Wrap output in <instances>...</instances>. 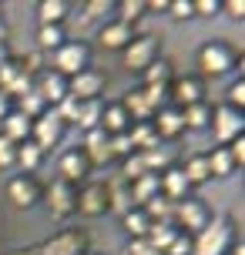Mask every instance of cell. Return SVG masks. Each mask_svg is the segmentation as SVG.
<instances>
[{"label": "cell", "mask_w": 245, "mask_h": 255, "mask_svg": "<svg viewBox=\"0 0 245 255\" xmlns=\"http://www.w3.org/2000/svg\"><path fill=\"white\" fill-rule=\"evenodd\" d=\"M91 67V44L88 40H64L57 51L51 54V71H57L61 77H71Z\"/></svg>", "instance_id": "6da1fadb"}, {"label": "cell", "mask_w": 245, "mask_h": 255, "mask_svg": "<svg viewBox=\"0 0 245 255\" xmlns=\"http://www.w3.org/2000/svg\"><path fill=\"white\" fill-rule=\"evenodd\" d=\"M229 245H232V225L225 218H212L205 229L195 235L192 255H229Z\"/></svg>", "instance_id": "7a4b0ae2"}, {"label": "cell", "mask_w": 245, "mask_h": 255, "mask_svg": "<svg viewBox=\"0 0 245 255\" xmlns=\"http://www.w3.org/2000/svg\"><path fill=\"white\" fill-rule=\"evenodd\" d=\"M208 222H212V212H208V205L202 202V198H192V195H188V198L175 202V208H171V225L178 232H185V235H188V232L198 235Z\"/></svg>", "instance_id": "3957f363"}, {"label": "cell", "mask_w": 245, "mask_h": 255, "mask_svg": "<svg viewBox=\"0 0 245 255\" xmlns=\"http://www.w3.org/2000/svg\"><path fill=\"white\" fill-rule=\"evenodd\" d=\"M161 54V37L155 34H141V37H131V44L124 47V67L144 74V67H151Z\"/></svg>", "instance_id": "277c9868"}, {"label": "cell", "mask_w": 245, "mask_h": 255, "mask_svg": "<svg viewBox=\"0 0 245 255\" xmlns=\"http://www.w3.org/2000/svg\"><path fill=\"white\" fill-rule=\"evenodd\" d=\"M208 125H212V131H215V141H219V144H232L235 138H242V134H245L242 111H235V108H229V104H215Z\"/></svg>", "instance_id": "5b68a950"}, {"label": "cell", "mask_w": 245, "mask_h": 255, "mask_svg": "<svg viewBox=\"0 0 245 255\" xmlns=\"http://www.w3.org/2000/svg\"><path fill=\"white\" fill-rule=\"evenodd\" d=\"M198 67H202V74L219 77L235 67V51L225 40H208V44L198 47Z\"/></svg>", "instance_id": "8992f818"}, {"label": "cell", "mask_w": 245, "mask_h": 255, "mask_svg": "<svg viewBox=\"0 0 245 255\" xmlns=\"http://www.w3.org/2000/svg\"><path fill=\"white\" fill-rule=\"evenodd\" d=\"M84 252H88V232L78 225L57 232L44 245H37V255H84Z\"/></svg>", "instance_id": "52a82bcc"}, {"label": "cell", "mask_w": 245, "mask_h": 255, "mask_svg": "<svg viewBox=\"0 0 245 255\" xmlns=\"http://www.w3.org/2000/svg\"><path fill=\"white\" fill-rule=\"evenodd\" d=\"M74 212H81L84 218H98L104 212H111V195L104 181H88L84 188L74 195Z\"/></svg>", "instance_id": "ba28073f"}, {"label": "cell", "mask_w": 245, "mask_h": 255, "mask_svg": "<svg viewBox=\"0 0 245 255\" xmlns=\"http://www.w3.org/2000/svg\"><path fill=\"white\" fill-rule=\"evenodd\" d=\"M67 125L61 121V118L54 115L51 108L44 111L40 118H34V128H30V141L37 144L40 151H51V148H57L61 144V138H64Z\"/></svg>", "instance_id": "9c48e42d"}, {"label": "cell", "mask_w": 245, "mask_h": 255, "mask_svg": "<svg viewBox=\"0 0 245 255\" xmlns=\"http://www.w3.org/2000/svg\"><path fill=\"white\" fill-rule=\"evenodd\" d=\"M104 84H108V77H104L101 71L88 67V71H81V74H74L71 81H67V98H74L78 104H84V101H101Z\"/></svg>", "instance_id": "30bf717a"}, {"label": "cell", "mask_w": 245, "mask_h": 255, "mask_svg": "<svg viewBox=\"0 0 245 255\" xmlns=\"http://www.w3.org/2000/svg\"><path fill=\"white\" fill-rule=\"evenodd\" d=\"M168 101L171 108H188V104H198L205 101V84H202V77H175L171 84H168Z\"/></svg>", "instance_id": "8fae6325"}, {"label": "cell", "mask_w": 245, "mask_h": 255, "mask_svg": "<svg viewBox=\"0 0 245 255\" xmlns=\"http://www.w3.org/2000/svg\"><path fill=\"white\" fill-rule=\"evenodd\" d=\"M34 91H37L47 108H57V104L67 98V77H61L51 67H40V74L34 77Z\"/></svg>", "instance_id": "7c38bea8"}, {"label": "cell", "mask_w": 245, "mask_h": 255, "mask_svg": "<svg viewBox=\"0 0 245 255\" xmlns=\"http://www.w3.org/2000/svg\"><path fill=\"white\" fill-rule=\"evenodd\" d=\"M7 198H10L17 208H30V205L40 202V185L34 175H13L7 181Z\"/></svg>", "instance_id": "4fadbf2b"}, {"label": "cell", "mask_w": 245, "mask_h": 255, "mask_svg": "<svg viewBox=\"0 0 245 255\" xmlns=\"http://www.w3.org/2000/svg\"><path fill=\"white\" fill-rule=\"evenodd\" d=\"M158 188H161V195H165L171 205L192 195V185H188V178L181 175V168H178V165H168L165 171L158 175Z\"/></svg>", "instance_id": "5bb4252c"}, {"label": "cell", "mask_w": 245, "mask_h": 255, "mask_svg": "<svg viewBox=\"0 0 245 255\" xmlns=\"http://www.w3.org/2000/svg\"><path fill=\"white\" fill-rule=\"evenodd\" d=\"M74 195H78V188L74 185H67V181H54L51 188H47V208H51L54 218H67L74 215Z\"/></svg>", "instance_id": "9a60e30c"}, {"label": "cell", "mask_w": 245, "mask_h": 255, "mask_svg": "<svg viewBox=\"0 0 245 255\" xmlns=\"http://www.w3.org/2000/svg\"><path fill=\"white\" fill-rule=\"evenodd\" d=\"M57 171H61V181H67V185H78V181L88 178L91 161L84 158V151H81V148H71V151L61 154V161H57Z\"/></svg>", "instance_id": "2e32d148"}, {"label": "cell", "mask_w": 245, "mask_h": 255, "mask_svg": "<svg viewBox=\"0 0 245 255\" xmlns=\"http://www.w3.org/2000/svg\"><path fill=\"white\" fill-rule=\"evenodd\" d=\"M151 125H155V134L158 141H175L185 131V121H181V111L178 108H171V104H165L161 111H155V118H151Z\"/></svg>", "instance_id": "e0dca14e"}, {"label": "cell", "mask_w": 245, "mask_h": 255, "mask_svg": "<svg viewBox=\"0 0 245 255\" xmlns=\"http://www.w3.org/2000/svg\"><path fill=\"white\" fill-rule=\"evenodd\" d=\"M131 37H134V30L128 24H121V20H111V24H104L98 30V44L108 47V51H124L131 44Z\"/></svg>", "instance_id": "ac0fdd59"}, {"label": "cell", "mask_w": 245, "mask_h": 255, "mask_svg": "<svg viewBox=\"0 0 245 255\" xmlns=\"http://www.w3.org/2000/svg\"><path fill=\"white\" fill-rule=\"evenodd\" d=\"M84 158H88L91 165H108L111 161V148H108V134H104L101 128H94V131H84Z\"/></svg>", "instance_id": "d6986e66"}, {"label": "cell", "mask_w": 245, "mask_h": 255, "mask_svg": "<svg viewBox=\"0 0 245 255\" xmlns=\"http://www.w3.org/2000/svg\"><path fill=\"white\" fill-rule=\"evenodd\" d=\"M128 128H131V118H128L121 101H111L101 108V131L104 134H124Z\"/></svg>", "instance_id": "ffe728a7"}, {"label": "cell", "mask_w": 245, "mask_h": 255, "mask_svg": "<svg viewBox=\"0 0 245 255\" xmlns=\"http://www.w3.org/2000/svg\"><path fill=\"white\" fill-rule=\"evenodd\" d=\"M30 128H34L30 118H24L20 111H10L3 118V138L13 141V144H24V141H30Z\"/></svg>", "instance_id": "44dd1931"}, {"label": "cell", "mask_w": 245, "mask_h": 255, "mask_svg": "<svg viewBox=\"0 0 245 255\" xmlns=\"http://www.w3.org/2000/svg\"><path fill=\"white\" fill-rule=\"evenodd\" d=\"M67 13H71V3H67V0H40V3H37V20H40V27H47V24L64 27Z\"/></svg>", "instance_id": "7402d4cb"}, {"label": "cell", "mask_w": 245, "mask_h": 255, "mask_svg": "<svg viewBox=\"0 0 245 255\" xmlns=\"http://www.w3.org/2000/svg\"><path fill=\"white\" fill-rule=\"evenodd\" d=\"M124 111H128V118H131V125H138V121H151L155 118V108L148 104V98H144V91L138 88V91H131L128 98H124Z\"/></svg>", "instance_id": "603a6c76"}, {"label": "cell", "mask_w": 245, "mask_h": 255, "mask_svg": "<svg viewBox=\"0 0 245 255\" xmlns=\"http://www.w3.org/2000/svg\"><path fill=\"white\" fill-rule=\"evenodd\" d=\"M121 225H124V232L131 235V242H134V239H148L151 218L144 215V208H128V212L121 215Z\"/></svg>", "instance_id": "cb8c5ba5"}, {"label": "cell", "mask_w": 245, "mask_h": 255, "mask_svg": "<svg viewBox=\"0 0 245 255\" xmlns=\"http://www.w3.org/2000/svg\"><path fill=\"white\" fill-rule=\"evenodd\" d=\"M131 205L138 202V208L141 205H148L155 195H161V188H158V175H141L138 181H131Z\"/></svg>", "instance_id": "d4e9b609"}, {"label": "cell", "mask_w": 245, "mask_h": 255, "mask_svg": "<svg viewBox=\"0 0 245 255\" xmlns=\"http://www.w3.org/2000/svg\"><path fill=\"white\" fill-rule=\"evenodd\" d=\"M181 175L188 178V185H205V181H212V171H208V158L205 154H192L185 165H181Z\"/></svg>", "instance_id": "484cf974"}, {"label": "cell", "mask_w": 245, "mask_h": 255, "mask_svg": "<svg viewBox=\"0 0 245 255\" xmlns=\"http://www.w3.org/2000/svg\"><path fill=\"white\" fill-rule=\"evenodd\" d=\"M181 121H185V128H192V131L208 128V121H212V104H208V101H198V104L181 108Z\"/></svg>", "instance_id": "4316f807"}, {"label": "cell", "mask_w": 245, "mask_h": 255, "mask_svg": "<svg viewBox=\"0 0 245 255\" xmlns=\"http://www.w3.org/2000/svg\"><path fill=\"white\" fill-rule=\"evenodd\" d=\"M40 161H44V151H40L34 141H24V144H17V158H13V165H17V168H24V175L37 171Z\"/></svg>", "instance_id": "83f0119b"}, {"label": "cell", "mask_w": 245, "mask_h": 255, "mask_svg": "<svg viewBox=\"0 0 245 255\" xmlns=\"http://www.w3.org/2000/svg\"><path fill=\"white\" fill-rule=\"evenodd\" d=\"M175 235H178V229H175L171 222H151V229H148V239H144V242L155 245L158 252L165 255V249L175 242Z\"/></svg>", "instance_id": "f1b7e54d"}, {"label": "cell", "mask_w": 245, "mask_h": 255, "mask_svg": "<svg viewBox=\"0 0 245 255\" xmlns=\"http://www.w3.org/2000/svg\"><path fill=\"white\" fill-rule=\"evenodd\" d=\"M205 158H208V171H212L215 178H229V175L235 171V161H232V154H229L225 144L212 148V154H205Z\"/></svg>", "instance_id": "f546056e"}, {"label": "cell", "mask_w": 245, "mask_h": 255, "mask_svg": "<svg viewBox=\"0 0 245 255\" xmlns=\"http://www.w3.org/2000/svg\"><path fill=\"white\" fill-rule=\"evenodd\" d=\"M101 101H84L78 104V118H74V125L84 128V131H94V128H101Z\"/></svg>", "instance_id": "4dcf8cb0"}, {"label": "cell", "mask_w": 245, "mask_h": 255, "mask_svg": "<svg viewBox=\"0 0 245 255\" xmlns=\"http://www.w3.org/2000/svg\"><path fill=\"white\" fill-rule=\"evenodd\" d=\"M67 40V34H64V27H57V24H47V27H40L37 30V47L40 51H57L61 44Z\"/></svg>", "instance_id": "1f68e13d"}, {"label": "cell", "mask_w": 245, "mask_h": 255, "mask_svg": "<svg viewBox=\"0 0 245 255\" xmlns=\"http://www.w3.org/2000/svg\"><path fill=\"white\" fill-rule=\"evenodd\" d=\"M118 7V20L121 24H134V20H141L144 10H148V0H121V3H115Z\"/></svg>", "instance_id": "d6a6232c"}, {"label": "cell", "mask_w": 245, "mask_h": 255, "mask_svg": "<svg viewBox=\"0 0 245 255\" xmlns=\"http://www.w3.org/2000/svg\"><path fill=\"white\" fill-rule=\"evenodd\" d=\"M171 81H175V71H171V64L161 61V57H158L151 67H144V84H165L168 88Z\"/></svg>", "instance_id": "836d02e7"}, {"label": "cell", "mask_w": 245, "mask_h": 255, "mask_svg": "<svg viewBox=\"0 0 245 255\" xmlns=\"http://www.w3.org/2000/svg\"><path fill=\"white\" fill-rule=\"evenodd\" d=\"M225 104L235 108V111H242V108H245V77H239V81L229 84V98H225Z\"/></svg>", "instance_id": "e575fe53"}, {"label": "cell", "mask_w": 245, "mask_h": 255, "mask_svg": "<svg viewBox=\"0 0 245 255\" xmlns=\"http://www.w3.org/2000/svg\"><path fill=\"white\" fill-rule=\"evenodd\" d=\"M168 13H171L175 20H188V17H195L192 0H168Z\"/></svg>", "instance_id": "d590c367"}, {"label": "cell", "mask_w": 245, "mask_h": 255, "mask_svg": "<svg viewBox=\"0 0 245 255\" xmlns=\"http://www.w3.org/2000/svg\"><path fill=\"white\" fill-rule=\"evenodd\" d=\"M195 17H215L222 10V0H192Z\"/></svg>", "instance_id": "8d00e7d4"}, {"label": "cell", "mask_w": 245, "mask_h": 255, "mask_svg": "<svg viewBox=\"0 0 245 255\" xmlns=\"http://www.w3.org/2000/svg\"><path fill=\"white\" fill-rule=\"evenodd\" d=\"M165 255H192V239H188L185 232H178V235H175V242L165 249Z\"/></svg>", "instance_id": "74e56055"}, {"label": "cell", "mask_w": 245, "mask_h": 255, "mask_svg": "<svg viewBox=\"0 0 245 255\" xmlns=\"http://www.w3.org/2000/svg\"><path fill=\"white\" fill-rule=\"evenodd\" d=\"M13 158H17V144L0 134V168H13Z\"/></svg>", "instance_id": "f35d334b"}, {"label": "cell", "mask_w": 245, "mask_h": 255, "mask_svg": "<svg viewBox=\"0 0 245 255\" xmlns=\"http://www.w3.org/2000/svg\"><path fill=\"white\" fill-rule=\"evenodd\" d=\"M225 148H229V154H232V161H235V171H242L245 168V134L235 138L232 144H225Z\"/></svg>", "instance_id": "ab89813d"}, {"label": "cell", "mask_w": 245, "mask_h": 255, "mask_svg": "<svg viewBox=\"0 0 245 255\" xmlns=\"http://www.w3.org/2000/svg\"><path fill=\"white\" fill-rule=\"evenodd\" d=\"M124 255H161V252H158L155 245H148L144 239H134V242L124 249Z\"/></svg>", "instance_id": "60d3db41"}, {"label": "cell", "mask_w": 245, "mask_h": 255, "mask_svg": "<svg viewBox=\"0 0 245 255\" xmlns=\"http://www.w3.org/2000/svg\"><path fill=\"white\" fill-rule=\"evenodd\" d=\"M115 7L111 0H91V3H84V17H101V13H108Z\"/></svg>", "instance_id": "b9f144b4"}, {"label": "cell", "mask_w": 245, "mask_h": 255, "mask_svg": "<svg viewBox=\"0 0 245 255\" xmlns=\"http://www.w3.org/2000/svg\"><path fill=\"white\" fill-rule=\"evenodd\" d=\"M222 10H229V17L242 20V17H245V3H242V0H225V3H222Z\"/></svg>", "instance_id": "7bdbcfd3"}, {"label": "cell", "mask_w": 245, "mask_h": 255, "mask_svg": "<svg viewBox=\"0 0 245 255\" xmlns=\"http://www.w3.org/2000/svg\"><path fill=\"white\" fill-rule=\"evenodd\" d=\"M10 111H13V101L7 98V94H3V91H0V121H3V118L10 115Z\"/></svg>", "instance_id": "ee69618b"}, {"label": "cell", "mask_w": 245, "mask_h": 255, "mask_svg": "<svg viewBox=\"0 0 245 255\" xmlns=\"http://www.w3.org/2000/svg\"><path fill=\"white\" fill-rule=\"evenodd\" d=\"M7 61H10V44H7V40H0V67H3Z\"/></svg>", "instance_id": "f6af8a7d"}, {"label": "cell", "mask_w": 245, "mask_h": 255, "mask_svg": "<svg viewBox=\"0 0 245 255\" xmlns=\"http://www.w3.org/2000/svg\"><path fill=\"white\" fill-rule=\"evenodd\" d=\"M7 255H37V245H30V249H17V252H7Z\"/></svg>", "instance_id": "bcb514c9"}, {"label": "cell", "mask_w": 245, "mask_h": 255, "mask_svg": "<svg viewBox=\"0 0 245 255\" xmlns=\"http://www.w3.org/2000/svg\"><path fill=\"white\" fill-rule=\"evenodd\" d=\"M148 10H168V0H155V3H148Z\"/></svg>", "instance_id": "7dc6e473"}, {"label": "cell", "mask_w": 245, "mask_h": 255, "mask_svg": "<svg viewBox=\"0 0 245 255\" xmlns=\"http://www.w3.org/2000/svg\"><path fill=\"white\" fill-rule=\"evenodd\" d=\"M0 40H7V20H3V13H0Z\"/></svg>", "instance_id": "c3c4849f"}, {"label": "cell", "mask_w": 245, "mask_h": 255, "mask_svg": "<svg viewBox=\"0 0 245 255\" xmlns=\"http://www.w3.org/2000/svg\"><path fill=\"white\" fill-rule=\"evenodd\" d=\"M84 255H98V252H84Z\"/></svg>", "instance_id": "681fc988"}]
</instances>
